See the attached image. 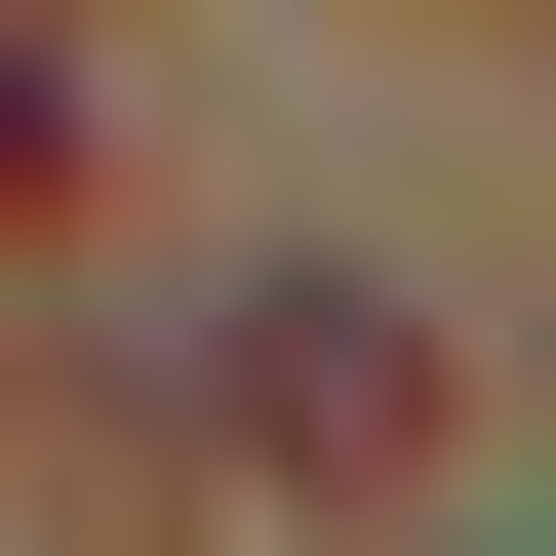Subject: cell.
Wrapping results in <instances>:
<instances>
[{
    "label": "cell",
    "instance_id": "obj_1",
    "mask_svg": "<svg viewBox=\"0 0 556 556\" xmlns=\"http://www.w3.org/2000/svg\"><path fill=\"white\" fill-rule=\"evenodd\" d=\"M239 438H278V477H397V438H438V358H397L358 278H278V318H239Z\"/></svg>",
    "mask_w": 556,
    "mask_h": 556
}]
</instances>
